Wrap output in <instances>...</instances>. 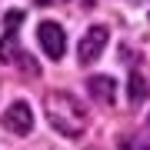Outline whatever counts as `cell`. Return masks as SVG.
<instances>
[{"label":"cell","instance_id":"obj_1","mask_svg":"<svg viewBox=\"0 0 150 150\" xmlns=\"http://www.w3.org/2000/svg\"><path fill=\"white\" fill-rule=\"evenodd\" d=\"M47 120L57 134L64 137H80L83 134V110L77 107V100L64 90L47 93Z\"/></svg>","mask_w":150,"mask_h":150},{"label":"cell","instance_id":"obj_2","mask_svg":"<svg viewBox=\"0 0 150 150\" xmlns=\"http://www.w3.org/2000/svg\"><path fill=\"white\" fill-rule=\"evenodd\" d=\"M107 40H110V30L103 27V23H93V27L83 33V40L77 43V60H80V64H93V60L103 54Z\"/></svg>","mask_w":150,"mask_h":150},{"label":"cell","instance_id":"obj_3","mask_svg":"<svg viewBox=\"0 0 150 150\" xmlns=\"http://www.w3.org/2000/svg\"><path fill=\"white\" fill-rule=\"evenodd\" d=\"M37 40H40L43 54H47L50 60H60V57H64V50H67L64 27H60V23H54V20H43L40 27H37Z\"/></svg>","mask_w":150,"mask_h":150},{"label":"cell","instance_id":"obj_4","mask_svg":"<svg viewBox=\"0 0 150 150\" xmlns=\"http://www.w3.org/2000/svg\"><path fill=\"white\" fill-rule=\"evenodd\" d=\"M4 127L10 130V134H30L33 130V110L27 100H13L10 107L4 113Z\"/></svg>","mask_w":150,"mask_h":150},{"label":"cell","instance_id":"obj_5","mask_svg":"<svg viewBox=\"0 0 150 150\" xmlns=\"http://www.w3.org/2000/svg\"><path fill=\"white\" fill-rule=\"evenodd\" d=\"M147 93H150L147 77H144V74H130V77H127V100H130V103H140V100H147Z\"/></svg>","mask_w":150,"mask_h":150},{"label":"cell","instance_id":"obj_6","mask_svg":"<svg viewBox=\"0 0 150 150\" xmlns=\"http://www.w3.org/2000/svg\"><path fill=\"white\" fill-rule=\"evenodd\" d=\"M90 93H93V100H100V103H110L113 100V77H90Z\"/></svg>","mask_w":150,"mask_h":150},{"label":"cell","instance_id":"obj_7","mask_svg":"<svg viewBox=\"0 0 150 150\" xmlns=\"http://www.w3.org/2000/svg\"><path fill=\"white\" fill-rule=\"evenodd\" d=\"M0 60H20V54H17V37L13 33H4V37H0Z\"/></svg>","mask_w":150,"mask_h":150},{"label":"cell","instance_id":"obj_8","mask_svg":"<svg viewBox=\"0 0 150 150\" xmlns=\"http://www.w3.org/2000/svg\"><path fill=\"white\" fill-rule=\"evenodd\" d=\"M20 20H23V13H20V10H7V17H4V23H7V33H13Z\"/></svg>","mask_w":150,"mask_h":150},{"label":"cell","instance_id":"obj_9","mask_svg":"<svg viewBox=\"0 0 150 150\" xmlns=\"http://www.w3.org/2000/svg\"><path fill=\"white\" fill-rule=\"evenodd\" d=\"M20 67H27V70H30V74H37V64H33V60H30V57H20Z\"/></svg>","mask_w":150,"mask_h":150},{"label":"cell","instance_id":"obj_10","mask_svg":"<svg viewBox=\"0 0 150 150\" xmlns=\"http://www.w3.org/2000/svg\"><path fill=\"white\" fill-rule=\"evenodd\" d=\"M37 4H40V7H47V4H57V0H37Z\"/></svg>","mask_w":150,"mask_h":150},{"label":"cell","instance_id":"obj_11","mask_svg":"<svg viewBox=\"0 0 150 150\" xmlns=\"http://www.w3.org/2000/svg\"><path fill=\"white\" fill-rule=\"evenodd\" d=\"M147 127H150V113H147Z\"/></svg>","mask_w":150,"mask_h":150}]
</instances>
